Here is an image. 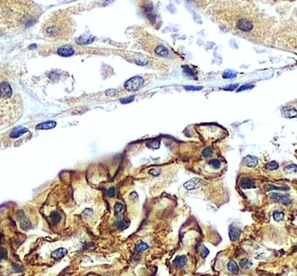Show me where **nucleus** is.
I'll return each mask as SVG.
<instances>
[{
	"mask_svg": "<svg viewBox=\"0 0 297 276\" xmlns=\"http://www.w3.org/2000/svg\"><path fill=\"white\" fill-rule=\"evenodd\" d=\"M285 172L288 173H297V165L296 164H290L285 168Z\"/></svg>",
	"mask_w": 297,
	"mask_h": 276,
	"instance_id": "nucleus-27",
	"label": "nucleus"
},
{
	"mask_svg": "<svg viewBox=\"0 0 297 276\" xmlns=\"http://www.w3.org/2000/svg\"><path fill=\"white\" fill-rule=\"evenodd\" d=\"M236 87H237V85H231V86H228V87L225 88V90H228V91H233V90H234Z\"/></svg>",
	"mask_w": 297,
	"mask_h": 276,
	"instance_id": "nucleus-40",
	"label": "nucleus"
},
{
	"mask_svg": "<svg viewBox=\"0 0 297 276\" xmlns=\"http://www.w3.org/2000/svg\"><path fill=\"white\" fill-rule=\"evenodd\" d=\"M240 186L243 189H249L256 187L254 180L249 177H243L241 179L240 182Z\"/></svg>",
	"mask_w": 297,
	"mask_h": 276,
	"instance_id": "nucleus-10",
	"label": "nucleus"
},
{
	"mask_svg": "<svg viewBox=\"0 0 297 276\" xmlns=\"http://www.w3.org/2000/svg\"><path fill=\"white\" fill-rule=\"evenodd\" d=\"M14 269H15V271L17 272L22 271V267H21L20 266L17 265V264H15V265L14 266Z\"/></svg>",
	"mask_w": 297,
	"mask_h": 276,
	"instance_id": "nucleus-42",
	"label": "nucleus"
},
{
	"mask_svg": "<svg viewBox=\"0 0 297 276\" xmlns=\"http://www.w3.org/2000/svg\"><path fill=\"white\" fill-rule=\"evenodd\" d=\"M133 99H134V97H133V96H132V97H127V98H125V99H121V103L122 104H129V103H131V102H133Z\"/></svg>",
	"mask_w": 297,
	"mask_h": 276,
	"instance_id": "nucleus-38",
	"label": "nucleus"
},
{
	"mask_svg": "<svg viewBox=\"0 0 297 276\" xmlns=\"http://www.w3.org/2000/svg\"><path fill=\"white\" fill-rule=\"evenodd\" d=\"M72 26L70 18L62 13H55L42 26L44 35L50 40H64L71 32Z\"/></svg>",
	"mask_w": 297,
	"mask_h": 276,
	"instance_id": "nucleus-3",
	"label": "nucleus"
},
{
	"mask_svg": "<svg viewBox=\"0 0 297 276\" xmlns=\"http://www.w3.org/2000/svg\"><path fill=\"white\" fill-rule=\"evenodd\" d=\"M18 218L20 220V226L23 230H29V228H31V222L26 218L22 210H19L18 212Z\"/></svg>",
	"mask_w": 297,
	"mask_h": 276,
	"instance_id": "nucleus-8",
	"label": "nucleus"
},
{
	"mask_svg": "<svg viewBox=\"0 0 297 276\" xmlns=\"http://www.w3.org/2000/svg\"><path fill=\"white\" fill-rule=\"evenodd\" d=\"M130 197L131 199H133V200H135V198H138V194L135 192L131 193L130 194Z\"/></svg>",
	"mask_w": 297,
	"mask_h": 276,
	"instance_id": "nucleus-43",
	"label": "nucleus"
},
{
	"mask_svg": "<svg viewBox=\"0 0 297 276\" xmlns=\"http://www.w3.org/2000/svg\"><path fill=\"white\" fill-rule=\"evenodd\" d=\"M211 154H212V150L211 148H209V147H207V148H205V149L203 150V156L205 157V158H209V157H210L211 156Z\"/></svg>",
	"mask_w": 297,
	"mask_h": 276,
	"instance_id": "nucleus-33",
	"label": "nucleus"
},
{
	"mask_svg": "<svg viewBox=\"0 0 297 276\" xmlns=\"http://www.w3.org/2000/svg\"><path fill=\"white\" fill-rule=\"evenodd\" d=\"M278 167H279V165L276 161H270V162H268L267 164L265 165V169L267 170H270V171L276 170L277 169H278Z\"/></svg>",
	"mask_w": 297,
	"mask_h": 276,
	"instance_id": "nucleus-26",
	"label": "nucleus"
},
{
	"mask_svg": "<svg viewBox=\"0 0 297 276\" xmlns=\"http://www.w3.org/2000/svg\"><path fill=\"white\" fill-rule=\"evenodd\" d=\"M124 209H125L124 205H122V203H120V202H117L115 205V207H114V210H115V215L119 216V215H121V214L123 213Z\"/></svg>",
	"mask_w": 297,
	"mask_h": 276,
	"instance_id": "nucleus-21",
	"label": "nucleus"
},
{
	"mask_svg": "<svg viewBox=\"0 0 297 276\" xmlns=\"http://www.w3.org/2000/svg\"><path fill=\"white\" fill-rule=\"evenodd\" d=\"M200 254H201V257H203V258H205V257H207V256H208V255L209 254V251L205 246H202L201 251H200Z\"/></svg>",
	"mask_w": 297,
	"mask_h": 276,
	"instance_id": "nucleus-32",
	"label": "nucleus"
},
{
	"mask_svg": "<svg viewBox=\"0 0 297 276\" xmlns=\"http://www.w3.org/2000/svg\"><path fill=\"white\" fill-rule=\"evenodd\" d=\"M207 184V181L203 179L199 178V177H194L184 183L183 187L187 191H192L205 186Z\"/></svg>",
	"mask_w": 297,
	"mask_h": 276,
	"instance_id": "nucleus-5",
	"label": "nucleus"
},
{
	"mask_svg": "<svg viewBox=\"0 0 297 276\" xmlns=\"http://www.w3.org/2000/svg\"><path fill=\"white\" fill-rule=\"evenodd\" d=\"M74 53V50L70 46H62L58 50V54L62 57L72 56Z\"/></svg>",
	"mask_w": 297,
	"mask_h": 276,
	"instance_id": "nucleus-11",
	"label": "nucleus"
},
{
	"mask_svg": "<svg viewBox=\"0 0 297 276\" xmlns=\"http://www.w3.org/2000/svg\"><path fill=\"white\" fill-rule=\"evenodd\" d=\"M116 93H117L116 90L111 89V90H109V91H107V92H106V93H107V95H114V94Z\"/></svg>",
	"mask_w": 297,
	"mask_h": 276,
	"instance_id": "nucleus-41",
	"label": "nucleus"
},
{
	"mask_svg": "<svg viewBox=\"0 0 297 276\" xmlns=\"http://www.w3.org/2000/svg\"><path fill=\"white\" fill-rule=\"evenodd\" d=\"M116 225H117V227L120 228H125L128 226V223H127V222L126 221V220H118V221L117 222Z\"/></svg>",
	"mask_w": 297,
	"mask_h": 276,
	"instance_id": "nucleus-30",
	"label": "nucleus"
},
{
	"mask_svg": "<svg viewBox=\"0 0 297 276\" xmlns=\"http://www.w3.org/2000/svg\"><path fill=\"white\" fill-rule=\"evenodd\" d=\"M50 218H51L52 221L53 223L58 224L60 222L61 220V215H60V213L57 211H53L50 213Z\"/></svg>",
	"mask_w": 297,
	"mask_h": 276,
	"instance_id": "nucleus-25",
	"label": "nucleus"
},
{
	"mask_svg": "<svg viewBox=\"0 0 297 276\" xmlns=\"http://www.w3.org/2000/svg\"><path fill=\"white\" fill-rule=\"evenodd\" d=\"M144 84V79L139 76H135L131 77L126 81L125 87L127 91H134L140 89Z\"/></svg>",
	"mask_w": 297,
	"mask_h": 276,
	"instance_id": "nucleus-4",
	"label": "nucleus"
},
{
	"mask_svg": "<svg viewBox=\"0 0 297 276\" xmlns=\"http://www.w3.org/2000/svg\"><path fill=\"white\" fill-rule=\"evenodd\" d=\"M185 89L186 90H189V91H200L203 89L202 86H185Z\"/></svg>",
	"mask_w": 297,
	"mask_h": 276,
	"instance_id": "nucleus-36",
	"label": "nucleus"
},
{
	"mask_svg": "<svg viewBox=\"0 0 297 276\" xmlns=\"http://www.w3.org/2000/svg\"><path fill=\"white\" fill-rule=\"evenodd\" d=\"M227 269L231 273H237L239 270V267L236 262L234 260H231L228 263Z\"/></svg>",
	"mask_w": 297,
	"mask_h": 276,
	"instance_id": "nucleus-19",
	"label": "nucleus"
},
{
	"mask_svg": "<svg viewBox=\"0 0 297 276\" xmlns=\"http://www.w3.org/2000/svg\"><path fill=\"white\" fill-rule=\"evenodd\" d=\"M148 247H149V246H148V245L147 244V243L142 242L138 243V244L135 246V250H136L138 252L142 253L144 252L147 249H148Z\"/></svg>",
	"mask_w": 297,
	"mask_h": 276,
	"instance_id": "nucleus-22",
	"label": "nucleus"
},
{
	"mask_svg": "<svg viewBox=\"0 0 297 276\" xmlns=\"http://www.w3.org/2000/svg\"><path fill=\"white\" fill-rule=\"evenodd\" d=\"M236 26L243 32H250L254 28L252 22L247 19H241L236 23Z\"/></svg>",
	"mask_w": 297,
	"mask_h": 276,
	"instance_id": "nucleus-6",
	"label": "nucleus"
},
{
	"mask_svg": "<svg viewBox=\"0 0 297 276\" xmlns=\"http://www.w3.org/2000/svg\"><path fill=\"white\" fill-rule=\"evenodd\" d=\"M254 85L252 84H246V85H244V86H241L240 89L238 90V92H240V91H245V90H247V89H252L253 87H254Z\"/></svg>",
	"mask_w": 297,
	"mask_h": 276,
	"instance_id": "nucleus-37",
	"label": "nucleus"
},
{
	"mask_svg": "<svg viewBox=\"0 0 297 276\" xmlns=\"http://www.w3.org/2000/svg\"><path fill=\"white\" fill-rule=\"evenodd\" d=\"M270 197L274 200L280 202L282 204H283V205H288L291 202V200H290V195H289L288 194L282 195V194H279L278 193H272L270 195Z\"/></svg>",
	"mask_w": 297,
	"mask_h": 276,
	"instance_id": "nucleus-7",
	"label": "nucleus"
},
{
	"mask_svg": "<svg viewBox=\"0 0 297 276\" xmlns=\"http://www.w3.org/2000/svg\"><path fill=\"white\" fill-rule=\"evenodd\" d=\"M56 125L57 123L55 121H47V122H43V123L39 124L37 126V128L40 130L51 129V128H55Z\"/></svg>",
	"mask_w": 297,
	"mask_h": 276,
	"instance_id": "nucleus-15",
	"label": "nucleus"
},
{
	"mask_svg": "<svg viewBox=\"0 0 297 276\" xmlns=\"http://www.w3.org/2000/svg\"><path fill=\"white\" fill-rule=\"evenodd\" d=\"M148 173H149L150 175H152L153 176H158L160 175L159 171H158L157 170H156L154 169H152L150 170V171H148Z\"/></svg>",
	"mask_w": 297,
	"mask_h": 276,
	"instance_id": "nucleus-39",
	"label": "nucleus"
},
{
	"mask_svg": "<svg viewBox=\"0 0 297 276\" xmlns=\"http://www.w3.org/2000/svg\"><path fill=\"white\" fill-rule=\"evenodd\" d=\"M186 262H187L186 255H180L176 257L173 263L177 267H182L185 265Z\"/></svg>",
	"mask_w": 297,
	"mask_h": 276,
	"instance_id": "nucleus-17",
	"label": "nucleus"
},
{
	"mask_svg": "<svg viewBox=\"0 0 297 276\" xmlns=\"http://www.w3.org/2000/svg\"><path fill=\"white\" fill-rule=\"evenodd\" d=\"M30 5H17L9 6L1 5V19L4 18V22L10 23L13 25L15 23L16 27L21 28L32 25L36 21L37 15L31 11Z\"/></svg>",
	"mask_w": 297,
	"mask_h": 276,
	"instance_id": "nucleus-2",
	"label": "nucleus"
},
{
	"mask_svg": "<svg viewBox=\"0 0 297 276\" xmlns=\"http://www.w3.org/2000/svg\"><path fill=\"white\" fill-rule=\"evenodd\" d=\"M282 113L285 117L292 118L297 116V110L292 107H285L282 109Z\"/></svg>",
	"mask_w": 297,
	"mask_h": 276,
	"instance_id": "nucleus-13",
	"label": "nucleus"
},
{
	"mask_svg": "<svg viewBox=\"0 0 297 276\" xmlns=\"http://www.w3.org/2000/svg\"><path fill=\"white\" fill-rule=\"evenodd\" d=\"M209 165L210 166H211L213 169H218L221 167V162H220V161L218 160L213 159L209 161Z\"/></svg>",
	"mask_w": 297,
	"mask_h": 276,
	"instance_id": "nucleus-28",
	"label": "nucleus"
},
{
	"mask_svg": "<svg viewBox=\"0 0 297 276\" xmlns=\"http://www.w3.org/2000/svg\"><path fill=\"white\" fill-rule=\"evenodd\" d=\"M0 255H1V259H6L8 257V253L7 251L4 248H1V251H0Z\"/></svg>",
	"mask_w": 297,
	"mask_h": 276,
	"instance_id": "nucleus-35",
	"label": "nucleus"
},
{
	"mask_svg": "<svg viewBox=\"0 0 297 276\" xmlns=\"http://www.w3.org/2000/svg\"><path fill=\"white\" fill-rule=\"evenodd\" d=\"M156 53L158 55H160V56H167L169 51H168V49L166 48L163 45H160L158 46L157 48L155 50Z\"/></svg>",
	"mask_w": 297,
	"mask_h": 276,
	"instance_id": "nucleus-18",
	"label": "nucleus"
},
{
	"mask_svg": "<svg viewBox=\"0 0 297 276\" xmlns=\"http://www.w3.org/2000/svg\"><path fill=\"white\" fill-rule=\"evenodd\" d=\"M259 160L257 157L247 156L243 159V164L249 168H254L258 165Z\"/></svg>",
	"mask_w": 297,
	"mask_h": 276,
	"instance_id": "nucleus-9",
	"label": "nucleus"
},
{
	"mask_svg": "<svg viewBox=\"0 0 297 276\" xmlns=\"http://www.w3.org/2000/svg\"><path fill=\"white\" fill-rule=\"evenodd\" d=\"M66 253V249L64 248H59V249H56L55 251H53L52 253L51 256L52 257L55 259H60L62 257H63Z\"/></svg>",
	"mask_w": 297,
	"mask_h": 276,
	"instance_id": "nucleus-16",
	"label": "nucleus"
},
{
	"mask_svg": "<svg viewBox=\"0 0 297 276\" xmlns=\"http://www.w3.org/2000/svg\"><path fill=\"white\" fill-rule=\"evenodd\" d=\"M284 216H285V215H284L283 212L276 211L273 214L274 220L276 222H280V220H282L284 218Z\"/></svg>",
	"mask_w": 297,
	"mask_h": 276,
	"instance_id": "nucleus-29",
	"label": "nucleus"
},
{
	"mask_svg": "<svg viewBox=\"0 0 297 276\" xmlns=\"http://www.w3.org/2000/svg\"><path fill=\"white\" fill-rule=\"evenodd\" d=\"M236 75H237L236 72L231 71V70H227V71L224 72V73L223 74V77L224 79H231V78L236 77Z\"/></svg>",
	"mask_w": 297,
	"mask_h": 276,
	"instance_id": "nucleus-24",
	"label": "nucleus"
},
{
	"mask_svg": "<svg viewBox=\"0 0 297 276\" xmlns=\"http://www.w3.org/2000/svg\"><path fill=\"white\" fill-rule=\"evenodd\" d=\"M116 194V191H115V187H111L107 190V195L109 197H114Z\"/></svg>",
	"mask_w": 297,
	"mask_h": 276,
	"instance_id": "nucleus-31",
	"label": "nucleus"
},
{
	"mask_svg": "<svg viewBox=\"0 0 297 276\" xmlns=\"http://www.w3.org/2000/svg\"><path fill=\"white\" fill-rule=\"evenodd\" d=\"M148 146L149 147H151V148H154V149H156V148H158L160 147V142L159 141H152L148 144Z\"/></svg>",
	"mask_w": 297,
	"mask_h": 276,
	"instance_id": "nucleus-34",
	"label": "nucleus"
},
{
	"mask_svg": "<svg viewBox=\"0 0 297 276\" xmlns=\"http://www.w3.org/2000/svg\"><path fill=\"white\" fill-rule=\"evenodd\" d=\"M241 236V231L239 228L237 227H235L234 226H231L229 228V236L230 240L232 242H235L238 240Z\"/></svg>",
	"mask_w": 297,
	"mask_h": 276,
	"instance_id": "nucleus-12",
	"label": "nucleus"
},
{
	"mask_svg": "<svg viewBox=\"0 0 297 276\" xmlns=\"http://www.w3.org/2000/svg\"><path fill=\"white\" fill-rule=\"evenodd\" d=\"M266 191H272V190H280L283 191H286L290 190V188L288 187H275L274 185H272V184H267L265 187Z\"/></svg>",
	"mask_w": 297,
	"mask_h": 276,
	"instance_id": "nucleus-20",
	"label": "nucleus"
},
{
	"mask_svg": "<svg viewBox=\"0 0 297 276\" xmlns=\"http://www.w3.org/2000/svg\"><path fill=\"white\" fill-rule=\"evenodd\" d=\"M22 98L9 81L1 83V123H15L20 117Z\"/></svg>",
	"mask_w": 297,
	"mask_h": 276,
	"instance_id": "nucleus-1",
	"label": "nucleus"
},
{
	"mask_svg": "<svg viewBox=\"0 0 297 276\" xmlns=\"http://www.w3.org/2000/svg\"><path fill=\"white\" fill-rule=\"evenodd\" d=\"M240 266L243 268V269H247L249 268H250L252 266V262L247 258H243L241 260L240 262Z\"/></svg>",
	"mask_w": 297,
	"mask_h": 276,
	"instance_id": "nucleus-23",
	"label": "nucleus"
},
{
	"mask_svg": "<svg viewBox=\"0 0 297 276\" xmlns=\"http://www.w3.org/2000/svg\"><path fill=\"white\" fill-rule=\"evenodd\" d=\"M28 131H29V130H28L27 128H24V127H18V128H14V129L12 130L11 135H10V137L13 139L17 138H19V137L22 136L24 133H27Z\"/></svg>",
	"mask_w": 297,
	"mask_h": 276,
	"instance_id": "nucleus-14",
	"label": "nucleus"
}]
</instances>
